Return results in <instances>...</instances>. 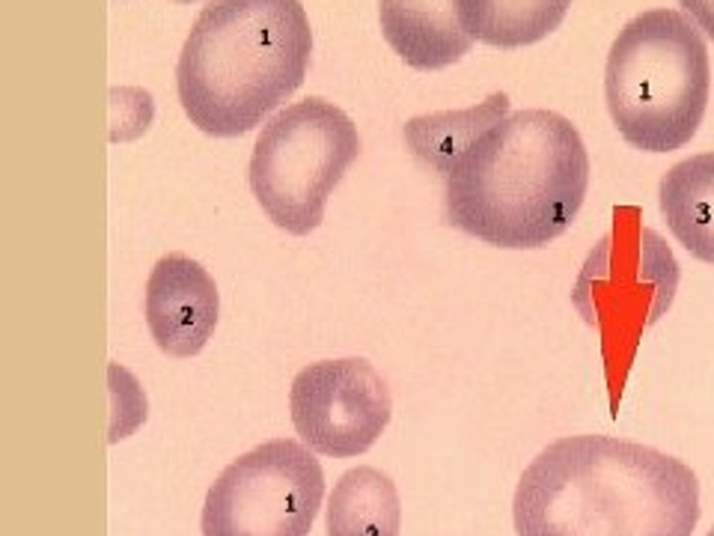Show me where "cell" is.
<instances>
[{
  "label": "cell",
  "instance_id": "cell-1",
  "mask_svg": "<svg viewBox=\"0 0 714 536\" xmlns=\"http://www.w3.org/2000/svg\"><path fill=\"white\" fill-rule=\"evenodd\" d=\"M512 518L518 536H691L700 480L637 441L568 436L524 468Z\"/></svg>",
  "mask_w": 714,
  "mask_h": 536
},
{
  "label": "cell",
  "instance_id": "cell-2",
  "mask_svg": "<svg viewBox=\"0 0 714 536\" xmlns=\"http://www.w3.org/2000/svg\"><path fill=\"white\" fill-rule=\"evenodd\" d=\"M590 156L557 110L504 116L447 176V218L486 244L530 251L563 236L583 206Z\"/></svg>",
  "mask_w": 714,
  "mask_h": 536
},
{
  "label": "cell",
  "instance_id": "cell-3",
  "mask_svg": "<svg viewBox=\"0 0 714 536\" xmlns=\"http://www.w3.org/2000/svg\"><path fill=\"white\" fill-rule=\"evenodd\" d=\"M310 54L301 0H209L178 54V101L200 132L235 138L301 87Z\"/></svg>",
  "mask_w": 714,
  "mask_h": 536
},
{
  "label": "cell",
  "instance_id": "cell-4",
  "mask_svg": "<svg viewBox=\"0 0 714 536\" xmlns=\"http://www.w3.org/2000/svg\"><path fill=\"white\" fill-rule=\"evenodd\" d=\"M711 90L702 30L682 10L634 15L610 45L605 99L619 134L643 152H673L700 129Z\"/></svg>",
  "mask_w": 714,
  "mask_h": 536
},
{
  "label": "cell",
  "instance_id": "cell-5",
  "mask_svg": "<svg viewBox=\"0 0 714 536\" xmlns=\"http://www.w3.org/2000/svg\"><path fill=\"white\" fill-rule=\"evenodd\" d=\"M678 262L664 236L640 224V209L614 212V227L590 251L572 304L601 334L610 379L616 381L631 367L643 334L673 308L678 289Z\"/></svg>",
  "mask_w": 714,
  "mask_h": 536
},
{
  "label": "cell",
  "instance_id": "cell-6",
  "mask_svg": "<svg viewBox=\"0 0 714 536\" xmlns=\"http://www.w3.org/2000/svg\"><path fill=\"white\" fill-rule=\"evenodd\" d=\"M361 156V134L334 101H295L262 125L248 167L253 197L280 229L313 233L348 164Z\"/></svg>",
  "mask_w": 714,
  "mask_h": 536
},
{
  "label": "cell",
  "instance_id": "cell-7",
  "mask_svg": "<svg viewBox=\"0 0 714 536\" xmlns=\"http://www.w3.org/2000/svg\"><path fill=\"white\" fill-rule=\"evenodd\" d=\"M325 500V471L295 438L262 441L233 459L206 492L202 536H307Z\"/></svg>",
  "mask_w": 714,
  "mask_h": 536
},
{
  "label": "cell",
  "instance_id": "cell-8",
  "mask_svg": "<svg viewBox=\"0 0 714 536\" xmlns=\"http://www.w3.org/2000/svg\"><path fill=\"white\" fill-rule=\"evenodd\" d=\"M295 432L313 453L352 459L381 438L393 417L385 376L367 357H334L304 367L289 390Z\"/></svg>",
  "mask_w": 714,
  "mask_h": 536
},
{
  "label": "cell",
  "instance_id": "cell-9",
  "mask_svg": "<svg viewBox=\"0 0 714 536\" xmlns=\"http://www.w3.org/2000/svg\"><path fill=\"white\" fill-rule=\"evenodd\" d=\"M220 292L202 262L167 253L147 280V325L161 352L173 357L197 355L215 334Z\"/></svg>",
  "mask_w": 714,
  "mask_h": 536
},
{
  "label": "cell",
  "instance_id": "cell-10",
  "mask_svg": "<svg viewBox=\"0 0 714 536\" xmlns=\"http://www.w3.org/2000/svg\"><path fill=\"white\" fill-rule=\"evenodd\" d=\"M378 19L390 48L414 69L456 63L473 42L458 0H378Z\"/></svg>",
  "mask_w": 714,
  "mask_h": 536
},
{
  "label": "cell",
  "instance_id": "cell-11",
  "mask_svg": "<svg viewBox=\"0 0 714 536\" xmlns=\"http://www.w3.org/2000/svg\"><path fill=\"white\" fill-rule=\"evenodd\" d=\"M658 203L676 242L691 257L714 266V152L670 167L661 176Z\"/></svg>",
  "mask_w": 714,
  "mask_h": 536
},
{
  "label": "cell",
  "instance_id": "cell-12",
  "mask_svg": "<svg viewBox=\"0 0 714 536\" xmlns=\"http://www.w3.org/2000/svg\"><path fill=\"white\" fill-rule=\"evenodd\" d=\"M504 116H509V96L491 92L471 108L411 116L405 123V143L416 158L426 161L447 179L458 167V161L471 152L473 143L488 129H495Z\"/></svg>",
  "mask_w": 714,
  "mask_h": 536
},
{
  "label": "cell",
  "instance_id": "cell-13",
  "mask_svg": "<svg viewBox=\"0 0 714 536\" xmlns=\"http://www.w3.org/2000/svg\"><path fill=\"white\" fill-rule=\"evenodd\" d=\"M328 536H399L402 500L396 483L372 465H357L334 483L325 507Z\"/></svg>",
  "mask_w": 714,
  "mask_h": 536
},
{
  "label": "cell",
  "instance_id": "cell-14",
  "mask_svg": "<svg viewBox=\"0 0 714 536\" xmlns=\"http://www.w3.org/2000/svg\"><path fill=\"white\" fill-rule=\"evenodd\" d=\"M572 0H458L473 39L497 48H521L545 39L566 19Z\"/></svg>",
  "mask_w": 714,
  "mask_h": 536
},
{
  "label": "cell",
  "instance_id": "cell-15",
  "mask_svg": "<svg viewBox=\"0 0 714 536\" xmlns=\"http://www.w3.org/2000/svg\"><path fill=\"white\" fill-rule=\"evenodd\" d=\"M678 4L685 6V12L691 15L696 28L709 39H714V0H678Z\"/></svg>",
  "mask_w": 714,
  "mask_h": 536
},
{
  "label": "cell",
  "instance_id": "cell-16",
  "mask_svg": "<svg viewBox=\"0 0 714 536\" xmlns=\"http://www.w3.org/2000/svg\"><path fill=\"white\" fill-rule=\"evenodd\" d=\"M705 536H714V527H711V531H709V533H705Z\"/></svg>",
  "mask_w": 714,
  "mask_h": 536
}]
</instances>
